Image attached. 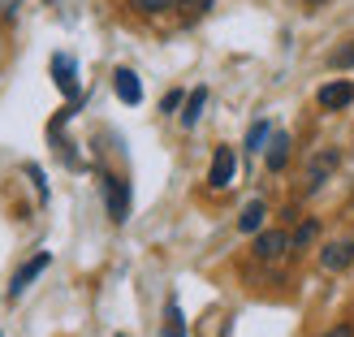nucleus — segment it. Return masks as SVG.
<instances>
[{"instance_id":"nucleus-7","label":"nucleus","mask_w":354,"mask_h":337,"mask_svg":"<svg viewBox=\"0 0 354 337\" xmlns=\"http://www.w3.org/2000/svg\"><path fill=\"white\" fill-rule=\"evenodd\" d=\"M52 78H57V86L74 100L78 95V78H74V57H65V52H57L52 57Z\"/></svg>"},{"instance_id":"nucleus-5","label":"nucleus","mask_w":354,"mask_h":337,"mask_svg":"<svg viewBox=\"0 0 354 337\" xmlns=\"http://www.w3.org/2000/svg\"><path fill=\"white\" fill-rule=\"evenodd\" d=\"M48 264H52V255H48V251H39V255H35V259H26L22 268L13 273V281H9V298H22V290H26V286H30V281L39 277L44 268H48Z\"/></svg>"},{"instance_id":"nucleus-4","label":"nucleus","mask_w":354,"mask_h":337,"mask_svg":"<svg viewBox=\"0 0 354 337\" xmlns=\"http://www.w3.org/2000/svg\"><path fill=\"white\" fill-rule=\"evenodd\" d=\"M104 194H109V217L121 225L130 217V186L121 177H104Z\"/></svg>"},{"instance_id":"nucleus-3","label":"nucleus","mask_w":354,"mask_h":337,"mask_svg":"<svg viewBox=\"0 0 354 337\" xmlns=\"http://www.w3.org/2000/svg\"><path fill=\"white\" fill-rule=\"evenodd\" d=\"M234 173H238V156H234V147H216V156H212V169H207V186H212V190L234 186Z\"/></svg>"},{"instance_id":"nucleus-19","label":"nucleus","mask_w":354,"mask_h":337,"mask_svg":"<svg viewBox=\"0 0 354 337\" xmlns=\"http://www.w3.org/2000/svg\"><path fill=\"white\" fill-rule=\"evenodd\" d=\"M320 337H354V329H350V325H333V329L320 333Z\"/></svg>"},{"instance_id":"nucleus-21","label":"nucleus","mask_w":354,"mask_h":337,"mask_svg":"<svg viewBox=\"0 0 354 337\" xmlns=\"http://www.w3.org/2000/svg\"><path fill=\"white\" fill-rule=\"evenodd\" d=\"M307 5H320V0H307Z\"/></svg>"},{"instance_id":"nucleus-10","label":"nucleus","mask_w":354,"mask_h":337,"mask_svg":"<svg viewBox=\"0 0 354 337\" xmlns=\"http://www.w3.org/2000/svg\"><path fill=\"white\" fill-rule=\"evenodd\" d=\"M263 217H268L263 199H251V203L242 208V217H238V229H242V234H259V229H263Z\"/></svg>"},{"instance_id":"nucleus-18","label":"nucleus","mask_w":354,"mask_h":337,"mask_svg":"<svg viewBox=\"0 0 354 337\" xmlns=\"http://www.w3.org/2000/svg\"><path fill=\"white\" fill-rule=\"evenodd\" d=\"M315 234H320V225H315V221H307L303 229H298V234H294V251H298V246H307Z\"/></svg>"},{"instance_id":"nucleus-8","label":"nucleus","mask_w":354,"mask_h":337,"mask_svg":"<svg viewBox=\"0 0 354 337\" xmlns=\"http://www.w3.org/2000/svg\"><path fill=\"white\" fill-rule=\"evenodd\" d=\"M320 264H324L328 273L350 268V264H354V242H328L324 251H320Z\"/></svg>"},{"instance_id":"nucleus-14","label":"nucleus","mask_w":354,"mask_h":337,"mask_svg":"<svg viewBox=\"0 0 354 337\" xmlns=\"http://www.w3.org/2000/svg\"><path fill=\"white\" fill-rule=\"evenodd\" d=\"M263 143H268V121H255L246 134V152H263Z\"/></svg>"},{"instance_id":"nucleus-20","label":"nucleus","mask_w":354,"mask_h":337,"mask_svg":"<svg viewBox=\"0 0 354 337\" xmlns=\"http://www.w3.org/2000/svg\"><path fill=\"white\" fill-rule=\"evenodd\" d=\"M177 104H182V91H169V95H165V113H173Z\"/></svg>"},{"instance_id":"nucleus-11","label":"nucleus","mask_w":354,"mask_h":337,"mask_svg":"<svg viewBox=\"0 0 354 337\" xmlns=\"http://www.w3.org/2000/svg\"><path fill=\"white\" fill-rule=\"evenodd\" d=\"M290 165V134H272V143H268V169L281 173Z\"/></svg>"},{"instance_id":"nucleus-6","label":"nucleus","mask_w":354,"mask_h":337,"mask_svg":"<svg viewBox=\"0 0 354 337\" xmlns=\"http://www.w3.org/2000/svg\"><path fill=\"white\" fill-rule=\"evenodd\" d=\"M320 109H328V113H337V109H350L354 104V82H328V86H320Z\"/></svg>"},{"instance_id":"nucleus-12","label":"nucleus","mask_w":354,"mask_h":337,"mask_svg":"<svg viewBox=\"0 0 354 337\" xmlns=\"http://www.w3.org/2000/svg\"><path fill=\"white\" fill-rule=\"evenodd\" d=\"M203 104H207V86H194L190 100H186V113H182V126H194L203 117Z\"/></svg>"},{"instance_id":"nucleus-1","label":"nucleus","mask_w":354,"mask_h":337,"mask_svg":"<svg viewBox=\"0 0 354 337\" xmlns=\"http://www.w3.org/2000/svg\"><path fill=\"white\" fill-rule=\"evenodd\" d=\"M337 147H324V152H315L311 156V165H307V177H303V194H315L328 177H333V169H337Z\"/></svg>"},{"instance_id":"nucleus-13","label":"nucleus","mask_w":354,"mask_h":337,"mask_svg":"<svg viewBox=\"0 0 354 337\" xmlns=\"http://www.w3.org/2000/svg\"><path fill=\"white\" fill-rule=\"evenodd\" d=\"M165 337H186V320H182V311H177V303L165 307Z\"/></svg>"},{"instance_id":"nucleus-9","label":"nucleus","mask_w":354,"mask_h":337,"mask_svg":"<svg viewBox=\"0 0 354 337\" xmlns=\"http://www.w3.org/2000/svg\"><path fill=\"white\" fill-rule=\"evenodd\" d=\"M113 86H117V95L126 100V104H138V100H143V86H138V74H134V69H117V74H113Z\"/></svg>"},{"instance_id":"nucleus-16","label":"nucleus","mask_w":354,"mask_h":337,"mask_svg":"<svg viewBox=\"0 0 354 337\" xmlns=\"http://www.w3.org/2000/svg\"><path fill=\"white\" fill-rule=\"evenodd\" d=\"M333 69H354V39H350L346 48L333 52Z\"/></svg>"},{"instance_id":"nucleus-22","label":"nucleus","mask_w":354,"mask_h":337,"mask_svg":"<svg viewBox=\"0 0 354 337\" xmlns=\"http://www.w3.org/2000/svg\"><path fill=\"white\" fill-rule=\"evenodd\" d=\"M117 337H126V333H117Z\"/></svg>"},{"instance_id":"nucleus-17","label":"nucleus","mask_w":354,"mask_h":337,"mask_svg":"<svg viewBox=\"0 0 354 337\" xmlns=\"http://www.w3.org/2000/svg\"><path fill=\"white\" fill-rule=\"evenodd\" d=\"M177 5H182V13H190V17H203L212 9V0H177Z\"/></svg>"},{"instance_id":"nucleus-2","label":"nucleus","mask_w":354,"mask_h":337,"mask_svg":"<svg viewBox=\"0 0 354 337\" xmlns=\"http://www.w3.org/2000/svg\"><path fill=\"white\" fill-rule=\"evenodd\" d=\"M290 251H294V238L286 234V229H268V234L255 238V259L259 264H281Z\"/></svg>"},{"instance_id":"nucleus-15","label":"nucleus","mask_w":354,"mask_h":337,"mask_svg":"<svg viewBox=\"0 0 354 337\" xmlns=\"http://www.w3.org/2000/svg\"><path fill=\"white\" fill-rule=\"evenodd\" d=\"M177 0H134V9L138 13H147V17H156V13H165V9H173Z\"/></svg>"}]
</instances>
